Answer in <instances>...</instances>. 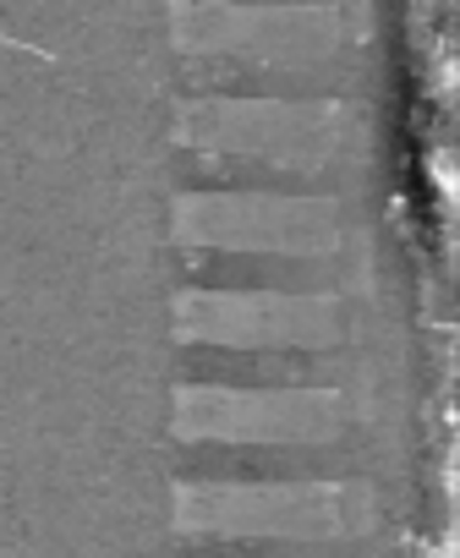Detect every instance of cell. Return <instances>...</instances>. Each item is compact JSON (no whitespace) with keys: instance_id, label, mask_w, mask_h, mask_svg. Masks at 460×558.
Listing matches in <instances>:
<instances>
[{"instance_id":"7a4b0ae2","label":"cell","mask_w":460,"mask_h":558,"mask_svg":"<svg viewBox=\"0 0 460 558\" xmlns=\"http://www.w3.org/2000/svg\"><path fill=\"white\" fill-rule=\"evenodd\" d=\"M186 378H225V384H324L329 362L307 351H186Z\"/></svg>"},{"instance_id":"6da1fadb","label":"cell","mask_w":460,"mask_h":558,"mask_svg":"<svg viewBox=\"0 0 460 558\" xmlns=\"http://www.w3.org/2000/svg\"><path fill=\"white\" fill-rule=\"evenodd\" d=\"M351 454L335 449V444H253V449H214V444H197L186 449V471L192 476H242V482H318V476H335L346 471Z\"/></svg>"},{"instance_id":"3957f363","label":"cell","mask_w":460,"mask_h":558,"mask_svg":"<svg viewBox=\"0 0 460 558\" xmlns=\"http://www.w3.org/2000/svg\"><path fill=\"white\" fill-rule=\"evenodd\" d=\"M186 558H351L340 542H192Z\"/></svg>"}]
</instances>
